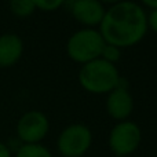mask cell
<instances>
[{
    "label": "cell",
    "instance_id": "obj_1",
    "mask_svg": "<svg viewBox=\"0 0 157 157\" xmlns=\"http://www.w3.org/2000/svg\"><path fill=\"white\" fill-rule=\"evenodd\" d=\"M147 11L135 2H117L106 8L103 19L98 26L106 44L132 47L147 33Z\"/></svg>",
    "mask_w": 157,
    "mask_h": 157
},
{
    "label": "cell",
    "instance_id": "obj_2",
    "mask_svg": "<svg viewBox=\"0 0 157 157\" xmlns=\"http://www.w3.org/2000/svg\"><path fill=\"white\" fill-rule=\"evenodd\" d=\"M81 88L91 94H109L119 86L121 76L116 65L98 58L81 65L77 75Z\"/></svg>",
    "mask_w": 157,
    "mask_h": 157
},
{
    "label": "cell",
    "instance_id": "obj_3",
    "mask_svg": "<svg viewBox=\"0 0 157 157\" xmlns=\"http://www.w3.org/2000/svg\"><path fill=\"white\" fill-rule=\"evenodd\" d=\"M105 40L97 28H83L69 36L66 41V54L77 63H88L101 58Z\"/></svg>",
    "mask_w": 157,
    "mask_h": 157
},
{
    "label": "cell",
    "instance_id": "obj_4",
    "mask_svg": "<svg viewBox=\"0 0 157 157\" xmlns=\"http://www.w3.org/2000/svg\"><path fill=\"white\" fill-rule=\"evenodd\" d=\"M142 141V131L136 123L131 120L119 121L109 132L108 145L110 152L117 157L132 155L139 147Z\"/></svg>",
    "mask_w": 157,
    "mask_h": 157
},
{
    "label": "cell",
    "instance_id": "obj_5",
    "mask_svg": "<svg viewBox=\"0 0 157 157\" xmlns=\"http://www.w3.org/2000/svg\"><path fill=\"white\" fill-rule=\"evenodd\" d=\"M91 145L92 132L81 123L69 124L57 138V149L63 157H83Z\"/></svg>",
    "mask_w": 157,
    "mask_h": 157
},
{
    "label": "cell",
    "instance_id": "obj_6",
    "mask_svg": "<svg viewBox=\"0 0 157 157\" xmlns=\"http://www.w3.org/2000/svg\"><path fill=\"white\" fill-rule=\"evenodd\" d=\"M15 131L21 144H40L50 131V120L40 110H28L18 119Z\"/></svg>",
    "mask_w": 157,
    "mask_h": 157
},
{
    "label": "cell",
    "instance_id": "obj_7",
    "mask_svg": "<svg viewBox=\"0 0 157 157\" xmlns=\"http://www.w3.org/2000/svg\"><path fill=\"white\" fill-rule=\"evenodd\" d=\"M106 95L105 106L109 116L117 121L128 120L134 110V98L124 84V80L121 78L119 86Z\"/></svg>",
    "mask_w": 157,
    "mask_h": 157
},
{
    "label": "cell",
    "instance_id": "obj_8",
    "mask_svg": "<svg viewBox=\"0 0 157 157\" xmlns=\"http://www.w3.org/2000/svg\"><path fill=\"white\" fill-rule=\"evenodd\" d=\"M69 6L73 18L84 28L99 26L106 11V7L99 0H75Z\"/></svg>",
    "mask_w": 157,
    "mask_h": 157
},
{
    "label": "cell",
    "instance_id": "obj_9",
    "mask_svg": "<svg viewBox=\"0 0 157 157\" xmlns=\"http://www.w3.org/2000/svg\"><path fill=\"white\" fill-rule=\"evenodd\" d=\"M24 54V40L17 33L0 35V68H11L19 62Z\"/></svg>",
    "mask_w": 157,
    "mask_h": 157
},
{
    "label": "cell",
    "instance_id": "obj_10",
    "mask_svg": "<svg viewBox=\"0 0 157 157\" xmlns=\"http://www.w3.org/2000/svg\"><path fill=\"white\" fill-rule=\"evenodd\" d=\"M14 157H52L51 152L41 144H22Z\"/></svg>",
    "mask_w": 157,
    "mask_h": 157
},
{
    "label": "cell",
    "instance_id": "obj_11",
    "mask_svg": "<svg viewBox=\"0 0 157 157\" xmlns=\"http://www.w3.org/2000/svg\"><path fill=\"white\" fill-rule=\"evenodd\" d=\"M10 11L14 15L25 18L35 13L36 6L33 0H13L10 3Z\"/></svg>",
    "mask_w": 157,
    "mask_h": 157
},
{
    "label": "cell",
    "instance_id": "obj_12",
    "mask_svg": "<svg viewBox=\"0 0 157 157\" xmlns=\"http://www.w3.org/2000/svg\"><path fill=\"white\" fill-rule=\"evenodd\" d=\"M101 58L110 63H113V65H116V62L121 58V50H120L119 47H114V46H112V44L105 43V46H103V48H102V52H101Z\"/></svg>",
    "mask_w": 157,
    "mask_h": 157
},
{
    "label": "cell",
    "instance_id": "obj_13",
    "mask_svg": "<svg viewBox=\"0 0 157 157\" xmlns=\"http://www.w3.org/2000/svg\"><path fill=\"white\" fill-rule=\"evenodd\" d=\"M36 10L41 11H55L63 4L62 0H33Z\"/></svg>",
    "mask_w": 157,
    "mask_h": 157
},
{
    "label": "cell",
    "instance_id": "obj_14",
    "mask_svg": "<svg viewBox=\"0 0 157 157\" xmlns=\"http://www.w3.org/2000/svg\"><path fill=\"white\" fill-rule=\"evenodd\" d=\"M147 15V29H152L157 33V10H150Z\"/></svg>",
    "mask_w": 157,
    "mask_h": 157
},
{
    "label": "cell",
    "instance_id": "obj_15",
    "mask_svg": "<svg viewBox=\"0 0 157 157\" xmlns=\"http://www.w3.org/2000/svg\"><path fill=\"white\" fill-rule=\"evenodd\" d=\"M13 150L10 149L8 144L0 141V157H13Z\"/></svg>",
    "mask_w": 157,
    "mask_h": 157
},
{
    "label": "cell",
    "instance_id": "obj_16",
    "mask_svg": "<svg viewBox=\"0 0 157 157\" xmlns=\"http://www.w3.org/2000/svg\"><path fill=\"white\" fill-rule=\"evenodd\" d=\"M142 6L147 7V8H149V11H150V10H157V0H144ZM145 7H144V8H145Z\"/></svg>",
    "mask_w": 157,
    "mask_h": 157
}]
</instances>
